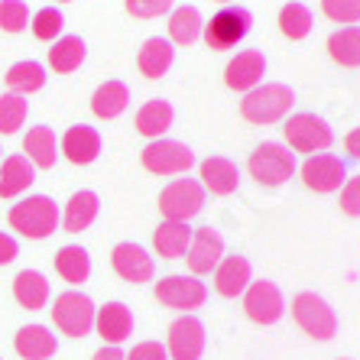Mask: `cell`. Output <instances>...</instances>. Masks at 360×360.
Masks as SVG:
<instances>
[{"label": "cell", "mask_w": 360, "mask_h": 360, "mask_svg": "<svg viewBox=\"0 0 360 360\" xmlns=\"http://www.w3.org/2000/svg\"><path fill=\"white\" fill-rule=\"evenodd\" d=\"M59 221L62 214L49 195H30V198L17 201L10 208V227L20 231L23 237H30V240H46L59 227Z\"/></svg>", "instance_id": "cell-1"}, {"label": "cell", "mask_w": 360, "mask_h": 360, "mask_svg": "<svg viewBox=\"0 0 360 360\" xmlns=\"http://www.w3.org/2000/svg\"><path fill=\"white\" fill-rule=\"evenodd\" d=\"M295 153L283 143H260L247 160V172L266 188H279L295 176Z\"/></svg>", "instance_id": "cell-2"}, {"label": "cell", "mask_w": 360, "mask_h": 360, "mask_svg": "<svg viewBox=\"0 0 360 360\" xmlns=\"http://www.w3.org/2000/svg\"><path fill=\"white\" fill-rule=\"evenodd\" d=\"M295 104L292 91L285 84H257L253 91L243 94L240 101V117L250 124H276L289 114V108Z\"/></svg>", "instance_id": "cell-3"}, {"label": "cell", "mask_w": 360, "mask_h": 360, "mask_svg": "<svg viewBox=\"0 0 360 360\" xmlns=\"http://www.w3.org/2000/svg\"><path fill=\"white\" fill-rule=\"evenodd\" d=\"M292 321L315 341H331L338 335L335 309L315 292H299L292 299Z\"/></svg>", "instance_id": "cell-4"}, {"label": "cell", "mask_w": 360, "mask_h": 360, "mask_svg": "<svg viewBox=\"0 0 360 360\" xmlns=\"http://www.w3.org/2000/svg\"><path fill=\"white\" fill-rule=\"evenodd\" d=\"M94 311H98L94 309V302L88 299L84 292H75V289L56 295V302H52V321H56V328H59L62 335H68V338L91 335Z\"/></svg>", "instance_id": "cell-5"}, {"label": "cell", "mask_w": 360, "mask_h": 360, "mask_svg": "<svg viewBox=\"0 0 360 360\" xmlns=\"http://www.w3.org/2000/svg\"><path fill=\"white\" fill-rule=\"evenodd\" d=\"M201 208H205V188L195 179H176L160 192V214L166 221L188 224Z\"/></svg>", "instance_id": "cell-6"}, {"label": "cell", "mask_w": 360, "mask_h": 360, "mask_svg": "<svg viewBox=\"0 0 360 360\" xmlns=\"http://www.w3.org/2000/svg\"><path fill=\"white\" fill-rule=\"evenodd\" d=\"M140 162L153 176H182L195 166V153L179 140H150L140 153Z\"/></svg>", "instance_id": "cell-7"}, {"label": "cell", "mask_w": 360, "mask_h": 360, "mask_svg": "<svg viewBox=\"0 0 360 360\" xmlns=\"http://www.w3.org/2000/svg\"><path fill=\"white\" fill-rule=\"evenodd\" d=\"M283 134H285L289 150L311 153V156H315V153H325L328 146H331V140H335L331 127L321 117H315V114H292V117L285 120Z\"/></svg>", "instance_id": "cell-8"}, {"label": "cell", "mask_w": 360, "mask_h": 360, "mask_svg": "<svg viewBox=\"0 0 360 360\" xmlns=\"http://www.w3.org/2000/svg\"><path fill=\"white\" fill-rule=\"evenodd\" d=\"M153 295H156V302L166 305V309H179L188 315L192 309L205 305L208 289H205V283H198V276H166L156 283Z\"/></svg>", "instance_id": "cell-9"}, {"label": "cell", "mask_w": 360, "mask_h": 360, "mask_svg": "<svg viewBox=\"0 0 360 360\" xmlns=\"http://www.w3.org/2000/svg\"><path fill=\"white\" fill-rule=\"evenodd\" d=\"M243 311L253 325H276L283 319L285 311V302H283V292H279L276 283L269 279H257V283L247 285L243 292Z\"/></svg>", "instance_id": "cell-10"}, {"label": "cell", "mask_w": 360, "mask_h": 360, "mask_svg": "<svg viewBox=\"0 0 360 360\" xmlns=\"http://www.w3.org/2000/svg\"><path fill=\"white\" fill-rule=\"evenodd\" d=\"M299 176L311 192L328 195V192H338L347 182V169H344L341 156H335V153H315V156H309L302 162Z\"/></svg>", "instance_id": "cell-11"}, {"label": "cell", "mask_w": 360, "mask_h": 360, "mask_svg": "<svg viewBox=\"0 0 360 360\" xmlns=\"http://www.w3.org/2000/svg\"><path fill=\"white\" fill-rule=\"evenodd\" d=\"M250 33V13L240 7H227L221 13L211 17V23H205V42L208 49H231L243 36Z\"/></svg>", "instance_id": "cell-12"}, {"label": "cell", "mask_w": 360, "mask_h": 360, "mask_svg": "<svg viewBox=\"0 0 360 360\" xmlns=\"http://www.w3.org/2000/svg\"><path fill=\"white\" fill-rule=\"evenodd\" d=\"M169 360H201L205 354V325L195 315H182L169 325V341H166Z\"/></svg>", "instance_id": "cell-13"}, {"label": "cell", "mask_w": 360, "mask_h": 360, "mask_svg": "<svg viewBox=\"0 0 360 360\" xmlns=\"http://www.w3.org/2000/svg\"><path fill=\"white\" fill-rule=\"evenodd\" d=\"M224 260V240L214 227H198L192 231V243L185 250V266L192 276H205Z\"/></svg>", "instance_id": "cell-14"}, {"label": "cell", "mask_w": 360, "mask_h": 360, "mask_svg": "<svg viewBox=\"0 0 360 360\" xmlns=\"http://www.w3.org/2000/svg\"><path fill=\"white\" fill-rule=\"evenodd\" d=\"M110 266H114V273L124 283H134V285L150 283L153 273H156V263H153V257L143 250L140 243H117L114 253H110Z\"/></svg>", "instance_id": "cell-15"}, {"label": "cell", "mask_w": 360, "mask_h": 360, "mask_svg": "<svg viewBox=\"0 0 360 360\" xmlns=\"http://www.w3.org/2000/svg\"><path fill=\"white\" fill-rule=\"evenodd\" d=\"M94 331L104 338V344L117 347L134 335V311L127 309L124 302H108L94 311Z\"/></svg>", "instance_id": "cell-16"}, {"label": "cell", "mask_w": 360, "mask_h": 360, "mask_svg": "<svg viewBox=\"0 0 360 360\" xmlns=\"http://www.w3.org/2000/svg\"><path fill=\"white\" fill-rule=\"evenodd\" d=\"M263 72H266L263 52L247 49V52H237V59L227 62L224 82H227V88H234V91H253V88L263 82Z\"/></svg>", "instance_id": "cell-17"}, {"label": "cell", "mask_w": 360, "mask_h": 360, "mask_svg": "<svg viewBox=\"0 0 360 360\" xmlns=\"http://www.w3.org/2000/svg\"><path fill=\"white\" fill-rule=\"evenodd\" d=\"M198 179L201 188L211 195H234L237 185H240V169L227 156H208V160L198 166Z\"/></svg>", "instance_id": "cell-18"}, {"label": "cell", "mask_w": 360, "mask_h": 360, "mask_svg": "<svg viewBox=\"0 0 360 360\" xmlns=\"http://www.w3.org/2000/svg\"><path fill=\"white\" fill-rule=\"evenodd\" d=\"M250 260L247 257H224V260L214 266V289L218 295L224 299H237V295L247 292V285H250Z\"/></svg>", "instance_id": "cell-19"}, {"label": "cell", "mask_w": 360, "mask_h": 360, "mask_svg": "<svg viewBox=\"0 0 360 360\" xmlns=\"http://www.w3.org/2000/svg\"><path fill=\"white\" fill-rule=\"evenodd\" d=\"M62 153H65L68 162H75V166H88V162L98 160L101 153V134L94 127H68L65 136H62Z\"/></svg>", "instance_id": "cell-20"}, {"label": "cell", "mask_w": 360, "mask_h": 360, "mask_svg": "<svg viewBox=\"0 0 360 360\" xmlns=\"http://www.w3.org/2000/svg\"><path fill=\"white\" fill-rule=\"evenodd\" d=\"M13 347L23 360H52L59 344H56V335H52L46 325H23L13 338Z\"/></svg>", "instance_id": "cell-21"}, {"label": "cell", "mask_w": 360, "mask_h": 360, "mask_svg": "<svg viewBox=\"0 0 360 360\" xmlns=\"http://www.w3.org/2000/svg\"><path fill=\"white\" fill-rule=\"evenodd\" d=\"M98 211H101V198L91 188H82V192H75L68 198L65 211H62V227L68 234H82V231H88L94 224Z\"/></svg>", "instance_id": "cell-22"}, {"label": "cell", "mask_w": 360, "mask_h": 360, "mask_svg": "<svg viewBox=\"0 0 360 360\" xmlns=\"http://www.w3.org/2000/svg\"><path fill=\"white\" fill-rule=\"evenodd\" d=\"M172 59H176L172 42L160 39V36H153V39L143 42L140 56H136V68H140L143 78H162L169 68H172Z\"/></svg>", "instance_id": "cell-23"}, {"label": "cell", "mask_w": 360, "mask_h": 360, "mask_svg": "<svg viewBox=\"0 0 360 360\" xmlns=\"http://www.w3.org/2000/svg\"><path fill=\"white\" fill-rule=\"evenodd\" d=\"M13 299L20 302V309L39 311L49 302V279L42 276L39 269H23L13 279Z\"/></svg>", "instance_id": "cell-24"}, {"label": "cell", "mask_w": 360, "mask_h": 360, "mask_svg": "<svg viewBox=\"0 0 360 360\" xmlns=\"http://www.w3.org/2000/svg\"><path fill=\"white\" fill-rule=\"evenodd\" d=\"M192 243V227L188 224H179V221H162L156 231H153V247L160 253L162 260H179L185 257Z\"/></svg>", "instance_id": "cell-25"}, {"label": "cell", "mask_w": 360, "mask_h": 360, "mask_svg": "<svg viewBox=\"0 0 360 360\" xmlns=\"http://www.w3.org/2000/svg\"><path fill=\"white\" fill-rule=\"evenodd\" d=\"M56 150H59V143H56V130L52 127H33L23 136V153H26V160L33 162V169L56 166V156H59Z\"/></svg>", "instance_id": "cell-26"}, {"label": "cell", "mask_w": 360, "mask_h": 360, "mask_svg": "<svg viewBox=\"0 0 360 360\" xmlns=\"http://www.w3.org/2000/svg\"><path fill=\"white\" fill-rule=\"evenodd\" d=\"M134 124H136V134H143L146 140H160L169 127H172V104L160 101V98L146 101V104L136 110Z\"/></svg>", "instance_id": "cell-27"}, {"label": "cell", "mask_w": 360, "mask_h": 360, "mask_svg": "<svg viewBox=\"0 0 360 360\" xmlns=\"http://www.w3.org/2000/svg\"><path fill=\"white\" fill-rule=\"evenodd\" d=\"M127 104H130V88H127L124 82H104L91 98L94 117H101V120L120 117L127 110Z\"/></svg>", "instance_id": "cell-28"}, {"label": "cell", "mask_w": 360, "mask_h": 360, "mask_svg": "<svg viewBox=\"0 0 360 360\" xmlns=\"http://www.w3.org/2000/svg\"><path fill=\"white\" fill-rule=\"evenodd\" d=\"M30 185H33V162L26 156H20V153L4 160V169H0V198H17Z\"/></svg>", "instance_id": "cell-29"}, {"label": "cell", "mask_w": 360, "mask_h": 360, "mask_svg": "<svg viewBox=\"0 0 360 360\" xmlns=\"http://www.w3.org/2000/svg\"><path fill=\"white\" fill-rule=\"evenodd\" d=\"M56 273L65 279L68 285H82L84 279L91 276V257L84 247H75V243H68L56 253Z\"/></svg>", "instance_id": "cell-30"}, {"label": "cell", "mask_w": 360, "mask_h": 360, "mask_svg": "<svg viewBox=\"0 0 360 360\" xmlns=\"http://www.w3.org/2000/svg\"><path fill=\"white\" fill-rule=\"evenodd\" d=\"M84 56H88V49H84L82 36H59L56 46L49 49V65L56 68L59 75H68V72L82 68Z\"/></svg>", "instance_id": "cell-31"}, {"label": "cell", "mask_w": 360, "mask_h": 360, "mask_svg": "<svg viewBox=\"0 0 360 360\" xmlns=\"http://www.w3.org/2000/svg\"><path fill=\"white\" fill-rule=\"evenodd\" d=\"M328 52L338 65L357 68L360 65V30L357 26H347V30H338L331 39H328Z\"/></svg>", "instance_id": "cell-32"}, {"label": "cell", "mask_w": 360, "mask_h": 360, "mask_svg": "<svg viewBox=\"0 0 360 360\" xmlns=\"http://www.w3.org/2000/svg\"><path fill=\"white\" fill-rule=\"evenodd\" d=\"M7 84L13 94L26 98V94L39 91L42 84H46V68H42L39 62H17V65L7 72Z\"/></svg>", "instance_id": "cell-33"}, {"label": "cell", "mask_w": 360, "mask_h": 360, "mask_svg": "<svg viewBox=\"0 0 360 360\" xmlns=\"http://www.w3.org/2000/svg\"><path fill=\"white\" fill-rule=\"evenodd\" d=\"M169 36H172V42H179V46H192V42L201 36V13H198V7H179V10H172V17H169Z\"/></svg>", "instance_id": "cell-34"}, {"label": "cell", "mask_w": 360, "mask_h": 360, "mask_svg": "<svg viewBox=\"0 0 360 360\" xmlns=\"http://www.w3.org/2000/svg\"><path fill=\"white\" fill-rule=\"evenodd\" d=\"M311 10L305 7V4H285L283 10H279V30H283V36H289V39H305V36L311 33Z\"/></svg>", "instance_id": "cell-35"}, {"label": "cell", "mask_w": 360, "mask_h": 360, "mask_svg": "<svg viewBox=\"0 0 360 360\" xmlns=\"http://www.w3.org/2000/svg\"><path fill=\"white\" fill-rule=\"evenodd\" d=\"M26 110H30L26 98H20V94H13V91L0 94V134L4 136L17 134L26 120Z\"/></svg>", "instance_id": "cell-36"}, {"label": "cell", "mask_w": 360, "mask_h": 360, "mask_svg": "<svg viewBox=\"0 0 360 360\" xmlns=\"http://www.w3.org/2000/svg\"><path fill=\"white\" fill-rule=\"evenodd\" d=\"M62 26H65V20H62V13L56 7H46L39 10L33 17V36L42 42H56L62 33Z\"/></svg>", "instance_id": "cell-37"}, {"label": "cell", "mask_w": 360, "mask_h": 360, "mask_svg": "<svg viewBox=\"0 0 360 360\" xmlns=\"http://www.w3.org/2000/svg\"><path fill=\"white\" fill-rule=\"evenodd\" d=\"M26 20H30V10L23 0H0V30L4 33H20Z\"/></svg>", "instance_id": "cell-38"}, {"label": "cell", "mask_w": 360, "mask_h": 360, "mask_svg": "<svg viewBox=\"0 0 360 360\" xmlns=\"http://www.w3.org/2000/svg\"><path fill=\"white\" fill-rule=\"evenodd\" d=\"M321 13L335 23H357L360 0H321Z\"/></svg>", "instance_id": "cell-39"}, {"label": "cell", "mask_w": 360, "mask_h": 360, "mask_svg": "<svg viewBox=\"0 0 360 360\" xmlns=\"http://www.w3.org/2000/svg\"><path fill=\"white\" fill-rule=\"evenodd\" d=\"M338 205H341V211L347 214V218H360V176L347 179V182L341 185V198H338Z\"/></svg>", "instance_id": "cell-40"}, {"label": "cell", "mask_w": 360, "mask_h": 360, "mask_svg": "<svg viewBox=\"0 0 360 360\" xmlns=\"http://www.w3.org/2000/svg\"><path fill=\"white\" fill-rule=\"evenodd\" d=\"M127 10L134 13V17H143V20H153L172 10V0H127Z\"/></svg>", "instance_id": "cell-41"}, {"label": "cell", "mask_w": 360, "mask_h": 360, "mask_svg": "<svg viewBox=\"0 0 360 360\" xmlns=\"http://www.w3.org/2000/svg\"><path fill=\"white\" fill-rule=\"evenodd\" d=\"M127 360H169V354L160 341H140L134 344V351L127 354Z\"/></svg>", "instance_id": "cell-42"}, {"label": "cell", "mask_w": 360, "mask_h": 360, "mask_svg": "<svg viewBox=\"0 0 360 360\" xmlns=\"http://www.w3.org/2000/svg\"><path fill=\"white\" fill-rule=\"evenodd\" d=\"M17 253H20L17 240H13L10 234H4V231H0V266H7V263H13V260H17Z\"/></svg>", "instance_id": "cell-43"}, {"label": "cell", "mask_w": 360, "mask_h": 360, "mask_svg": "<svg viewBox=\"0 0 360 360\" xmlns=\"http://www.w3.org/2000/svg\"><path fill=\"white\" fill-rule=\"evenodd\" d=\"M91 360H127V354L120 351V347H110V344H104L101 351H94Z\"/></svg>", "instance_id": "cell-44"}, {"label": "cell", "mask_w": 360, "mask_h": 360, "mask_svg": "<svg viewBox=\"0 0 360 360\" xmlns=\"http://www.w3.org/2000/svg\"><path fill=\"white\" fill-rule=\"evenodd\" d=\"M344 150L351 153L354 160H360V127H357V130H351L347 136H344Z\"/></svg>", "instance_id": "cell-45"}, {"label": "cell", "mask_w": 360, "mask_h": 360, "mask_svg": "<svg viewBox=\"0 0 360 360\" xmlns=\"http://www.w3.org/2000/svg\"><path fill=\"white\" fill-rule=\"evenodd\" d=\"M218 4H227V0H218Z\"/></svg>", "instance_id": "cell-46"}, {"label": "cell", "mask_w": 360, "mask_h": 360, "mask_svg": "<svg viewBox=\"0 0 360 360\" xmlns=\"http://www.w3.org/2000/svg\"><path fill=\"white\" fill-rule=\"evenodd\" d=\"M59 4H65V0H59Z\"/></svg>", "instance_id": "cell-47"}, {"label": "cell", "mask_w": 360, "mask_h": 360, "mask_svg": "<svg viewBox=\"0 0 360 360\" xmlns=\"http://www.w3.org/2000/svg\"><path fill=\"white\" fill-rule=\"evenodd\" d=\"M0 153H4V150H0Z\"/></svg>", "instance_id": "cell-48"}, {"label": "cell", "mask_w": 360, "mask_h": 360, "mask_svg": "<svg viewBox=\"0 0 360 360\" xmlns=\"http://www.w3.org/2000/svg\"><path fill=\"white\" fill-rule=\"evenodd\" d=\"M341 360H344V357H341Z\"/></svg>", "instance_id": "cell-49"}]
</instances>
